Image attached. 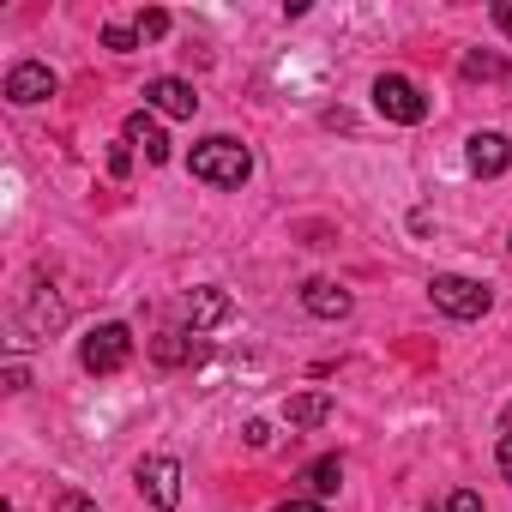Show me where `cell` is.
I'll list each match as a JSON object with an SVG mask.
<instances>
[{
  "label": "cell",
  "mask_w": 512,
  "mask_h": 512,
  "mask_svg": "<svg viewBox=\"0 0 512 512\" xmlns=\"http://www.w3.org/2000/svg\"><path fill=\"white\" fill-rule=\"evenodd\" d=\"M284 422H290V428H326V422H332V398H326V392H296V398L284 404Z\"/></svg>",
  "instance_id": "cell-14"
},
{
  "label": "cell",
  "mask_w": 512,
  "mask_h": 512,
  "mask_svg": "<svg viewBox=\"0 0 512 512\" xmlns=\"http://www.w3.org/2000/svg\"><path fill=\"white\" fill-rule=\"evenodd\" d=\"M272 512H326L320 500H284V506H272Z\"/></svg>",
  "instance_id": "cell-26"
},
{
  "label": "cell",
  "mask_w": 512,
  "mask_h": 512,
  "mask_svg": "<svg viewBox=\"0 0 512 512\" xmlns=\"http://www.w3.org/2000/svg\"><path fill=\"white\" fill-rule=\"evenodd\" d=\"M31 386V368L25 362H7V392H25Z\"/></svg>",
  "instance_id": "cell-24"
},
{
  "label": "cell",
  "mask_w": 512,
  "mask_h": 512,
  "mask_svg": "<svg viewBox=\"0 0 512 512\" xmlns=\"http://www.w3.org/2000/svg\"><path fill=\"white\" fill-rule=\"evenodd\" d=\"M67 326V302L55 296V290H31L25 296V332L31 338H49V332H61Z\"/></svg>",
  "instance_id": "cell-11"
},
{
  "label": "cell",
  "mask_w": 512,
  "mask_h": 512,
  "mask_svg": "<svg viewBox=\"0 0 512 512\" xmlns=\"http://www.w3.org/2000/svg\"><path fill=\"white\" fill-rule=\"evenodd\" d=\"M374 109H380L386 121H398V127H416V121L428 115V97H422L416 79H404V73H380V79H374Z\"/></svg>",
  "instance_id": "cell-2"
},
{
  "label": "cell",
  "mask_w": 512,
  "mask_h": 512,
  "mask_svg": "<svg viewBox=\"0 0 512 512\" xmlns=\"http://www.w3.org/2000/svg\"><path fill=\"white\" fill-rule=\"evenodd\" d=\"M187 169H193L199 181H211V187H241V181L253 175V151H247L241 139H229V133H211V139L193 145Z\"/></svg>",
  "instance_id": "cell-1"
},
{
  "label": "cell",
  "mask_w": 512,
  "mask_h": 512,
  "mask_svg": "<svg viewBox=\"0 0 512 512\" xmlns=\"http://www.w3.org/2000/svg\"><path fill=\"white\" fill-rule=\"evenodd\" d=\"M440 512H482V494H476V488H452V494L440 500Z\"/></svg>",
  "instance_id": "cell-19"
},
{
  "label": "cell",
  "mask_w": 512,
  "mask_h": 512,
  "mask_svg": "<svg viewBox=\"0 0 512 512\" xmlns=\"http://www.w3.org/2000/svg\"><path fill=\"white\" fill-rule=\"evenodd\" d=\"M199 332H157L151 338V362H163V368H181V362H193L199 356V344H193Z\"/></svg>",
  "instance_id": "cell-15"
},
{
  "label": "cell",
  "mask_w": 512,
  "mask_h": 512,
  "mask_svg": "<svg viewBox=\"0 0 512 512\" xmlns=\"http://www.w3.org/2000/svg\"><path fill=\"white\" fill-rule=\"evenodd\" d=\"M464 79H506V61H494V55H464Z\"/></svg>",
  "instance_id": "cell-18"
},
{
  "label": "cell",
  "mask_w": 512,
  "mask_h": 512,
  "mask_svg": "<svg viewBox=\"0 0 512 512\" xmlns=\"http://www.w3.org/2000/svg\"><path fill=\"white\" fill-rule=\"evenodd\" d=\"M181 314H187V326H193V332H211V326H223V320L235 314V302H229L223 290H211V284H205V290H187Z\"/></svg>",
  "instance_id": "cell-9"
},
{
  "label": "cell",
  "mask_w": 512,
  "mask_h": 512,
  "mask_svg": "<svg viewBox=\"0 0 512 512\" xmlns=\"http://www.w3.org/2000/svg\"><path fill=\"white\" fill-rule=\"evenodd\" d=\"M296 482H302V494H308V500H326V494H338V482H344V458H338V452H326V458H314Z\"/></svg>",
  "instance_id": "cell-12"
},
{
  "label": "cell",
  "mask_w": 512,
  "mask_h": 512,
  "mask_svg": "<svg viewBox=\"0 0 512 512\" xmlns=\"http://www.w3.org/2000/svg\"><path fill=\"white\" fill-rule=\"evenodd\" d=\"M127 145H139L145 151V163H169V139H163V127L139 109V115H127Z\"/></svg>",
  "instance_id": "cell-13"
},
{
  "label": "cell",
  "mask_w": 512,
  "mask_h": 512,
  "mask_svg": "<svg viewBox=\"0 0 512 512\" xmlns=\"http://www.w3.org/2000/svg\"><path fill=\"white\" fill-rule=\"evenodd\" d=\"M494 464H500V476H506V482H512V428H506V434H500V446H494Z\"/></svg>",
  "instance_id": "cell-22"
},
{
  "label": "cell",
  "mask_w": 512,
  "mask_h": 512,
  "mask_svg": "<svg viewBox=\"0 0 512 512\" xmlns=\"http://www.w3.org/2000/svg\"><path fill=\"white\" fill-rule=\"evenodd\" d=\"M145 103H151L157 115H169V121H193L199 91H193L187 79H151V85H145Z\"/></svg>",
  "instance_id": "cell-8"
},
{
  "label": "cell",
  "mask_w": 512,
  "mask_h": 512,
  "mask_svg": "<svg viewBox=\"0 0 512 512\" xmlns=\"http://www.w3.org/2000/svg\"><path fill=\"white\" fill-rule=\"evenodd\" d=\"M79 362H85L91 374H115V368H127V362H133V332H127L121 320H103V326L79 344Z\"/></svg>",
  "instance_id": "cell-4"
},
{
  "label": "cell",
  "mask_w": 512,
  "mask_h": 512,
  "mask_svg": "<svg viewBox=\"0 0 512 512\" xmlns=\"http://www.w3.org/2000/svg\"><path fill=\"white\" fill-rule=\"evenodd\" d=\"M133 31H139V43H157V37H169V13H163V7H145V13L133 19Z\"/></svg>",
  "instance_id": "cell-16"
},
{
  "label": "cell",
  "mask_w": 512,
  "mask_h": 512,
  "mask_svg": "<svg viewBox=\"0 0 512 512\" xmlns=\"http://www.w3.org/2000/svg\"><path fill=\"white\" fill-rule=\"evenodd\" d=\"M428 296H434V308H440V314H452V320H482V314H488V302H494L476 278H458V272H440V278L428 284Z\"/></svg>",
  "instance_id": "cell-3"
},
{
  "label": "cell",
  "mask_w": 512,
  "mask_h": 512,
  "mask_svg": "<svg viewBox=\"0 0 512 512\" xmlns=\"http://www.w3.org/2000/svg\"><path fill=\"white\" fill-rule=\"evenodd\" d=\"M55 512H97V500L79 494V488H61V494H55Z\"/></svg>",
  "instance_id": "cell-21"
},
{
  "label": "cell",
  "mask_w": 512,
  "mask_h": 512,
  "mask_svg": "<svg viewBox=\"0 0 512 512\" xmlns=\"http://www.w3.org/2000/svg\"><path fill=\"white\" fill-rule=\"evenodd\" d=\"M302 308H308L314 320H344L356 302H350V290H344V284H332V278H314V284H302Z\"/></svg>",
  "instance_id": "cell-10"
},
{
  "label": "cell",
  "mask_w": 512,
  "mask_h": 512,
  "mask_svg": "<svg viewBox=\"0 0 512 512\" xmlns=\"http://www.w3.org/2000/svg\"><path fill=\"white\" fill-rule=\"evenodd\" d=\"M109 175H115V181H127V175H133V145H127V139H121V145H109Z\"/></svg>",
  "instance_id": "cell-20"
},
{
  "label": "cell",
  "mask_w": 512,
  "mask_h": 512,
  "mask_svg": "<svg viewBox=\"0 0 512 512\" xmlns=\"http://www.w3.org/2000/svg\"><path fill=\"white\" fill-rule=\"evenodd\" d=\"M464 163H470V175L494 181V175H506V169H512V139H506V133H470Z\"/></svg>",
  "instance_id": "cell-5"
},
{
  "label": "cell",
  "mask_w": 512,
  "mask_h": 512,
  "mask_svg": "<svg viewBox=\"0 0 512 512\" xmlns=\"http://www.w3.org/2000/svg\"><path fill=\"white\" fill-rule=\"evenodd\" d=\"M494 25H500V31L512 37V0H494Z\"/></svg>",
  "instance_id": "cell-25"
},
{
  "label": "cell",
  "mask_w": 512,
  "mask_h": 512,
  "mask_svg": "<svg viewBox=\"0 0 512 512\" xmlns=\"http://www.w3.org/2000/svg\"><path fill=\"white\" fill-rule=\"evenodd\" d=\"M247 446L266 452V446H272V422H247Z\"/></svg>",
  "instance_id": "cell-23"
},
{
  "label": "cell",
  "mask_w": 512,
  "mask_h": 512,
  "mask_svg": "<svg viewBox=\"0 0 512 512\" xmlns=\"http://www.w3.org/2000/svg\"><path fill=\"white\" fill-rule=\"evenodd\" d=\"M43 97H55V73H49L43 61H19V67L7 73V103L31 109V103H43Z\"/></svg>",
  "instance_id": "cell-7"
},
{
  "label": "cell",
  "mask_w": 512,
  "mask_h": 512,
  "mask_svg": "<svg viewBox=\"0 0 512 512\" xmlns=\"http://www.w3.org/2000/svg\"><path fill=\"white\" fill-rule=\"evenodd\" d=\"M139 488L151 494V506L175 512V506H181V464H175V458H163V452H157V458H145V464H139Z\"/></svg>",
  "instance_id": "cell-6"
},
{
  "label": "cell",
  "mask_w": 512,
  "mask_h": 512,
  "mask_svg": "<svg viewBox=\"0 0 512 512\" xmlns=\"http://www.w3.org/2000/svg\"><path fill=\"white\" fill-rule=\"evenodd\" d=\"M103 49L133 55V49H139V31H133V25H103Z\"/></svg>",
  "instance_id": "cell-17"
}]
</instances>
